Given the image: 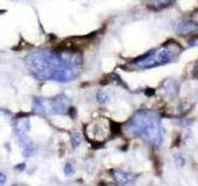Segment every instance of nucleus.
Wrapping results in <instances>:
<instances>
[{
  "label": "nucleus",
  "mask_w": 198,
  "mask_h": 186,
  "mask_svg": "<svg viewBox=\"0 0 198 186\" xmlns=\"http://www.w3.org/2000/svg\"><path fill=\"white\" fill-rule=\"evenodd\" d=\"M73 166L71 165L69 163L68 164H66V166H65V174H66V176H71V175H73Z\"/></svg>",
  "instance_id": "obj_9"
},
{
  "label": "nucleus",
  "mask_w": 198,
  "mask_h": 186,
  "mask_svg": "<svg viewBox=\"0 0 198 186\" xmlns=\"http://www.w3.org/2000/svg\"><path fill=\"white\" fill-rule=\"evenodd\" d=\"M126 129L154 148H159L164 142V128L161 127L159 115L154 112H136L126 124Z\"/></svg>",
  "instance_id": "obj_1"
},
{
  "label": "nucleus",
  "mask_w": 198,
  "mask_h": 186,
  "mask_svg": "<svg viewBox=\"0 0 198 186\" xmlns=\"http://www.w3.org/2000/svg\"><path fill=\"white\" fill-rule=\"evenodd\" d=\"M25 166H26L25 163H21V164H19V165H16L15 169H16V170H21V171H23V170L25 169Z\"/></svg>",
  "instance_id": "obj_12"
},
{
  "label": "nucleus",
  "mask_w": 198,
  "mask_h": 186,
  "mask_svg": "<svg viewBox=\"0 0 198 186\" xmlns=\"http://www.w3.org/2000/svg\"><path fill=\"white\" fill-rule=\"evenodd\" d=\"M81 135L78 133H73L72 134V145L76 148V147H78L79 144H81Z\"/></svg>",
  "instance_id": "obj_8"
},
{
  "label": "nucleus",
  "mask_w": 198,
  "mask_h": 186,
  "mask_svg": "<svg viewBox=\"0 0 198 186\" xmlns=\"http://www.w3.org/2000/svg\"><path fill=\"white\" fill-rule=\"evenodd\" d=\"M176 158H177V160H178V161H176V163H177V164L180 165V166H183V165H185V164H186L185 159H183V158H181L180 155H176Z\"/></svg>",
  "instance_id": "obj_10"
},
{
  "label": "nucleus",
  "mask_w": 198,
  "mask_h": 186,
  "mask_svg": "<svg viewBox=\"0 0 198 186\" xmlns=\"http://www.w3.org/2000/svg\"><path fill=\"white\" fill-rule=\"evenodd\" d=\"M164 88H165V93L167 96H171L172 98L178 94V85L173 80H166L164 82Z\"/></svg>",
  "instance_id": "obj_5"
},
{
  "label": "nucleus",
  "mask_w": 198,
  "mask_h": 186,
  "mask_svg": "<svg viewBox=\"0 0 198 186\" xmlns=\"http://www.w3.org/2000/svg\"><path fill=\"white\" fill-rule=\"evenodd\" d=\"M5 181H6V175L0 171V184H5Z\"/></svg>",
  "instance_id": "obj_11"
},
{
  "label": "nucleus",
  "mask_w": 198,
  "mask_h": 186,
  "mask_svg": "<svg viewBox=\"0 0 198 186\" xmlns=\"http://www.w3.org/2000/svg\"><path fill=\"white\" fill-rule=\"evenodd\" d=\"M97 101L100 103V104H105V103L109 101V96L105 92H103V91H99L97 93Z\"/></svg>",
  "instance_id": "obj_7"
},
{
  "label": "nucleus",
  "mask_w": 198,
  "mask_h": 186,
  "mask_svg": "<svg viewBox=\"0 0 198 186\" xmlns=\"http://www.w3.org/2000/svg\"><path fill=\"white\" fill-rule=\"evenodd\" d=\"M173 3V0H148L147 6L152 10H162L165 8H168Z\"/></svg>",
  "instance_id": "obj_6"
},
{
  "label": "nucleus",
  "mask_w": 198,
  "mask_h": 186,
  "mask_svg": "<svg viewBox=\"0 0 198 186\" xmlns=\"http://www.w3.org/2000/svg\"><path fill=\"white\" fill-rule=\"evenodd\" d=\"M113 177L119 185H131L136 180L135 174L123 170H114L113 171Z\"/></svg>",
  "instance_id": "obj_3"
},
{
  "label": "nucleus",
  "mask_w": 198,
  "mask_h": 186,
  "mask_svg": "<svg viewBox=\"0 0 198 186\" xmlns=\"http://www.w3.org/2000/svg\"><path fill=\"white\" fill-rule=\"evenodd\" d=\"M181 46L176 42H170L162 46L159 50H154L147 52L144 56L134 60L130 66L135 70H148V68L159 67L162 65H167L178 57L181 53Z\"/></svg>",
  "instance_id": "obj_2"
},
{
  "label": "nucleus",
  "mask_w": 198,
  "mask_h": 186,
  "mask_svg": "<svg viewBox=\"0 0 198 186\" xmlns=\"http://www.w3.org/2000/svg\"><path fill=\"white\" fill-rule=\"evenodd\" d=\"M176 31L183 36L191 35V34H194L198 31V24L194 21H191V20H182L176 25Z\"/></svg>",
  "instance_id": "obj_4"
},
{
  "label": "nucleus",
  "mask_w": 198,
  "mask_h": 186,
  "mask_svg": "<svg viewBox=\"0 0 198 186\" xmlns=\"http://www.w3.org/2000/svg\"><path fill=\"white\" fill-rule=\"evenodd\" d=\"M193 72H194V74L196 76H198V62L196 63V66H194V70H193Z\"/></svg>",
  "instance_id": "obj_13"
}]
</instances>
